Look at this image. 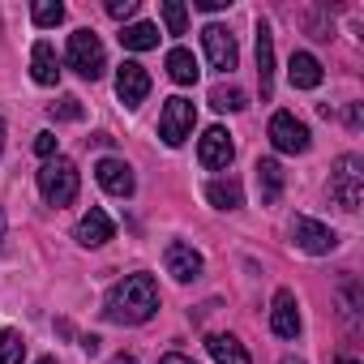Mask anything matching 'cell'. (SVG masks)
<instances>
[{"label":"cell","instance_id":"obj_1","mask_svg":"<svg viewBox=\"0 0 364 364\" xmlns=\"http://www.w3.org/2000/svg\"><path fill=\"white\" fill-rule=\"evenodd\" d=\"M154 309H159V287L150 274H124L107 291V304H103L107 321H116V326H141L154 317Z\"/></svg>","mask_w":364,"mask_h":364},{"label":"cell","instance_id":"obj_2","mask_svg":"<svg viewBox=\"0 0 364 364\" xmlns=\"http://www.w3.org/2000/svg\"><path fill=\"white\" fill-rule=\"evenodd\" d=\"M330 198L343 210H360L364 202V159L360 154H343L330 171Z\"/></svg>","mask_w":364,"mask_h":364},{"label":"cell","instance_id":"obj_3","mask_svg":"<svg viewBox=\"0 0 364 364\" xmlns=\"http://www.w3.org/2000/svg\"><path fill=\"white\" fill-rule=\"evenodd\" d=\"M77 167H73V159H65V154H56V159H48L43 163V171H39V193L52 202V206H69L73 198H77Z\"/></svg>","mask_w":364,"mask_h":364},{"label":"cell","instance_id":"obj_4","mask_svg":"<svg viewBox=\"0 0 364 364\" xmlns=\"http://www.w3.org/2000/svg\"><path fill=\"white\" fill-rule=\"evenodd\" d=\"M69 69L73 73H82L86 82H99L103 77V69H107V56H103V43H99V35L95 31H73L69 35Z\"/></svg>","mask_w":364,"mask_h":364},{"label":"cell","instance_id":"obj_5","mask_svg":"<svg viewBox=\"0 0 364 364\" xmlns=\"http://www.w3.org/2000/svg\"><path fill=\"white\" fill-rule=\"evenodd\" d=\"M193 124H198V107L185 95H176V99L163 103V112H159V137L167 146H180V141L193 133Z\"/></svg>","mask_w":364,"mask_h":364},{"label":"cell","instance_id":"obj_6","mask_svg":"<svg viewBox=\"0 0 364 364\" xmlns=\"http://www.w3.org/2000/svg\"><path fill=\"white\" fill-rule=\"evenodd\" d=\"M270 141H274V150H283V154H304V150H309V129H304V120H296L291 112H274V116H270Z\"/></svg>","mask_w":364,"mask_h":364},{"label":"cell","instance_id":"obj_7","mask_svg":"<svg viewBox=\"0 0 364 364\" xmlns=\"http://www.w3.org/2000/svg\"><path fill=\"white\" fill-rule=\"evenodd\" d=\"M291 236H296V245H300L304 253H313V257H321V253H330V249L338 245V232L326 228V223H317V219H309V215H296V219H291Z\"/></svg>","mask_w":364,"mask_h":364},{"label":"cell","instance_id":"obj_8","mask_svg":"<svg viewBox=\"0 0 364 364\" xmlns=\"http://www.w3.org/2000/svg\"><path fill=\"white\" fill-rule=\"evenodd\" d=\"M202 43H206V56H210V65H215L219 73H232V69H236L240 52H236V39L228 35V26L210 22V26L202 31Z\"/></svg>","mask_w":364,"mask_h":364},{"label":"cell","instance_id":"obj_9","mask_svg":"<svg viewBox=\"0 0 364 364\" xmlns=\"http://www.w3.org/2000/svg\"><path fill=\"white\" fill-rule=\"evenodd\" d=\"M95 180H99L112 198H133V189H137L133 167H129L124 159H99V163H95Z\"/></svg>","mask_w":364,"mask_h":364},{"label":"cell","instance_id":"obj_10","mask_svg":"<svg viewBox=\"0 0 364 364\" xmlns=\"http://www.w3.org/2000/svg\"><path fill=\"white\" fill-rule=\"evenodd\" d=\"M146 95H150V73H146L137 60H124V65L116 69V99H120L124 107H137Z\"/></svg>","mask_w":364,"mask_h":364},{"label":"cell","instance_id":"obj_11","mask_svg":"<svg viewBox=\"0 0 364 364\" xmlns=\"http://www.w3.org/2000/svg\"><path fill=\"white\" fill-rule=\"evenodd\" d=\"M163 262H167V274H171L176 283H193V279L202 274V253H198L193 245H185V240H171L167 253H163Z\"/></svg>","mask_w":364,"mask_h":364},{"label":"cell","instance_id":"obj_12","mask_svg":"<svg viewBox=\"0 0 364 364\" xmlns=\"http://www.w3.org/2000/svg\"><path fill=\"white\" fill-rule=\"evenodd\" d=\"M232 154H236V146H232V133H228V129L215 124V129L202 133V146H198V163H202V167H210V171H215V167H228Z\"/></svg>","mask_w":364,"mask_h":364},{"label":"cell","instance_id":"obj_13","mask_svg":"<svg viewBox=\"0 0 364 364\" xmlns=\"http://www.w3.org/2000/svg\"><path fill=\"white\" fill-rule=\"evenodd\" d=\"M257 82H262V99H270L274 95V35L266 18H257Z\"/></svg>","mask_w":364,"mask_h":364},{"label":"cell","instance_id":"obj_14","mask_svg":"<svg viewBox=\"0 0 364 364\" xmlns=\"http://www.w3.org/2000/svg\"><path fill=\"white\" fill-rule=\"evenodd\" d=\"M270 330H274L279 338H296V334H300V309H296V296H291L287 287L274 296V309H270Z\"/></svg>","mask_w":364,"mask_h":364},{"label":"cell","instance_id":"obj_15","mask_svg":"<svg viewBox=\"0 0 364 364\" xmlns=\"http://www.w3.org/2000/svg\"><path fill=\"white\" fill-rule=\"evenodd\" d=\"M112 232H116V228H112V219H107L99 206H90V210L82 215V223H77V232H73V236H77V245L99 249V245H107V240H112Z\"/></svg>","mask_w":364,"mask_h":364},{"label":"cell","instance_id":"obj_16","mask_svg":"<svg viewBox=\"0 0 364 364\" xmlns=\"http://www.w3.org/2000/svg\"><path fill=\"white\" fill-rule=\"evenodd\" d=\"M287 77H291L296 90H317V86H321V65H317V56H313V52H291Z\"/></svg>","mask_w":364,"mask_h":364},{"label":"cell","instance_id":"obj_17","mask_svg":"<svg viewBox=\"0 0 364 364\" xmlns=\"http://www.w3.org/2000/svg\"><path fill=\"white\" fill-rule=\"evenodd\" d=\"M31 77H35L39 86H56V82H60V60H56L52 43H43V39L31 48Z\"/></svg>","mask_w":364,"mask_h":364},{"label":"cell","instance_id":"obj_18","mask_svg":"<svg viewBox=\"0 0 364 364\" xmlns=\"http://www.w3.org/2000/svg\"><path fill=\"white\" fill-rule=\"evenodd\" d=\"M257 189H262V206H274L283 198V167L279 159H257Z\"/></svg>","mask_w":364,"mask_h":364},{"label":"cell","instance_id":"obj_19","mask_svg":"<svg viewBox=\"0 0 364 364\" xmlns=\"http://www.w3.org/2000/svg\"><path fill=\"white\" fill-rule=\"evenodd\" d=\"M206 351L215 355V364H253L236 334H210V338H206Z\"/></svg>","mask_w":364,"mask_h":364},{"label":"cell","instance_id":"obj_20","mask_svg":"<svg viewBox=\"0 0 364 364\" xmlns=\"http://www.w3.org/2000/svg\"><path fill=\"white\" fill-rule=\"evenodd\" d=\"M198 73H202V69H198V60H193L189 48H171V52H167V77H171L176 86H193Z\"/></svg>","mask_w":364,"mask_h":364},{"label":"cell","instance_id":"obj_21","mask_svg":"<svg viewBox=\"0 0 364 364\" xmlns=\"http://www.w3.org/2000/svg\"><path fill=\"white\" fill-rule=\"evenodd\" d=\"M206 202L219 206V210H240L245 206V189L236 185V180H210V185H206Z\"/></svg>","mask_w":364,"mask_h":364},{"label":"cell","instance_id":"obj_22","mask_svg":"<svg viewBox=\"0 0 364 364\" xmlns=\"http://www.w3.org/2000/svg\"><path fill=\"white\" fill-rule=\"evenodd\" d=\"M120 43L129 52H150V48H159V26L154 22H133V26L120 31Z\"/></svg>","mask_w":364,"mask_h":364},{"label":"cell","instance_id":"obj_23","mask_svg":"<svg viewBox=\"0 0 364 364\" xmlns=\"http://www.w3.org/2000/svg\"><path fill=\"white\" fill-rule=\"evenodd\" d=\"M22 355H26V338H22V330L5 326V330H0V364H22Z\"/></svg>","mask_w":364,"mask_h":364},{"label":"cell","instance_id":"obj_24","mask_svg":"<svg viewBox=\"0 0 364 364\" xmlns=\"http://www.w3.org/2000/svg\"><path fill=\"white\" fill-rule=\"evenodd\" d=\"M159 14H163V26H167V35H185V31H189V9L180 5V0H163V5H159Z\"/></svg>","mask_w":364,"mask_h":364},{"label":"cell","instance_id":"obj_25","mask_svg":"<svg viewBox=\"0 0 364 364\" xmlns=\"http://www.w3.org/2000/svg\"><path fill=\"white\" fill-rule=\"evenodd\" d=\"M210 107L215 112H245V90L240 86H215L210 90Z\"/></svg>","mask_w":364,"mask_h":364},{"label":"cell","instance_id":"obj_26","mask_svg":"<svg viewBox=\"0 0 364 364\" xmlns=\"http://www.w3.org/2000/svg\"><path fill=\"white\" fill-rule=\"evenodd\" d=\"M31 18H35V26H39V31L60 26V22H65V5H60V0H39V5L31 9Z\"/></svg>","mask_w":364,"mask_h":364},{"label":"cell","instance_id":"obj_27","mask_svg":"<svg viewBox=\"0 0 364 364\" xmlns=\"http://www.w3.org/2000/svg\"><path fill=\"white\" fill-rule=\"evenodd\" d=\"M48 112H52V120H82V103H77L73 95H65V99H56V103H52Z\"/></svg>","mask_w":364,"mask_h":364},{"label":"cell","instance_id":"obj_28","mask_svg":"<svg viewBox=\"0 0 364 364\" xmlns=\"http://www.w3.org/2000/svg\"><path fill=\"white\" fill-rule=\"evenodd\" d=\"M107 14H112L116 22H124V18L137 14V0H107Z\"/></svg>","mask_w":364,"mask_h":364},{"label":"cell","instance_id":"obj_29","mask_svg":"<svg viewBox=\"0 0 364 364\" xmlns=\"http://www.w3.org/2000/svg\"><path fill=\"white\" fill-rule=\"evenodd\" d=\"M35 154L39 159H52L56 154V133H35Z\"/></svg>","mask_w":364,"mask_h":364},{"label":"cell","instance_id":"obj_30","mask_svg":"<svg viewBox=\"0 0 364 364\" xmlns=\"http://www.w3.org/2000/svg\"><path fill=\"white\" fill-rule=\"evenodd\" d=\"M228 5H232V0H193V9H202V14H219Z\"/></svg>","mask_w":364,"mask_h":364},{"label":"cell","instance_id":"obj_31","mask_svg":"<svg viewBox=\"0 0 364 364\" xmlns=\"http://www.w3.org/2000/svg\"><path fill=\"white\" fill-rule=\"evenodd\" d=\"M159 364H193V360H189V355H180V351H171V355H163Z\"/></svg>","mask_w":364,"mask_h":364},{"label":"cell","instance_id":"obj_32","mask_svg":"<svg viewBox=\"0 0 364 364\" xmlns=\"http://www.w3.org/2000/svg\"><path fill=\"white\" fill-rule=\"evenodd\" d=\"M347 124H351V129H360V107H355V103L347 107Z\"/></svg>","mask_w":364,"mask_h":364},{"label":"cell","instance_id":"obj_33","mask_svg":"<svg viewBox=\"0 0 364 364\" xmlns=\"http://www.w3.org/2000/svg\"><path fill=\"white\" fill-rule=\"evenodd\" d=\"M112 364H137V355H129V351H120V355H116Z\"/></svg>","mask_w":364,"mask_h":364},{"label":"cell","instance_id":"obj_34","mask_svg":"<svg viewBox=\"0 0 364 364\" xmlns=\"http://www.w3.org/2000/svg\"><path fill=\"white\" fill-rule=\"evenodd\" d=\"M0 245H5V210H0Z\"/></svg>","mask_w":364,"mask_h":364},{"label":"cell","instance_id":"obj_35","mask_svg":"<svg viewBox=\"0 0 364 364\" xmlns=\"http://www.w3.org/2000/svg\"><path fill=\"white\" fill-rule=\"evenodd\" d=\"M0 150H5V120H0Z\"/></svg>","mask_w":364,"mask_h":364},{"label":"cell","instance_id":"obj_36","mask_svg":"<svg viewBox=\"0 0 364 364\" xmlns=\"http://www.w3.org/2000/svg\"><path fill=\"white\" fill-rule=\"evenodd\" d=\"M334 364H355V360H347V355H343V360H334Z\"/></svg>","mask_w":364,"mask_h":364},{"label":"cell","instance_id":"obj_37","mask_svg":"<svg viewBox=\"0 0 364 364\" xmlns=\"http://www.w3.org/2000/svg\"><path fill=\"white\" fill-rule=\"evenodd\" d=\"M39 364H56V360H52V355H43V360H39Z\"/></svg>","mask_w":364,"mask_h":364},{"label":"cell","instance_id":"obj_38","mask_svg":"<svg viewBox=\"0 0 364 364\" xmlns=\"http://www.w3.org/2000/svg\"><path fill=\"white\" fill-rule=\"evenodd\" d=\"M283 364H300V360H291V355H287V360H283Z\"/></svg>","mask_w":364,"mask_h":364}]
</instances>
